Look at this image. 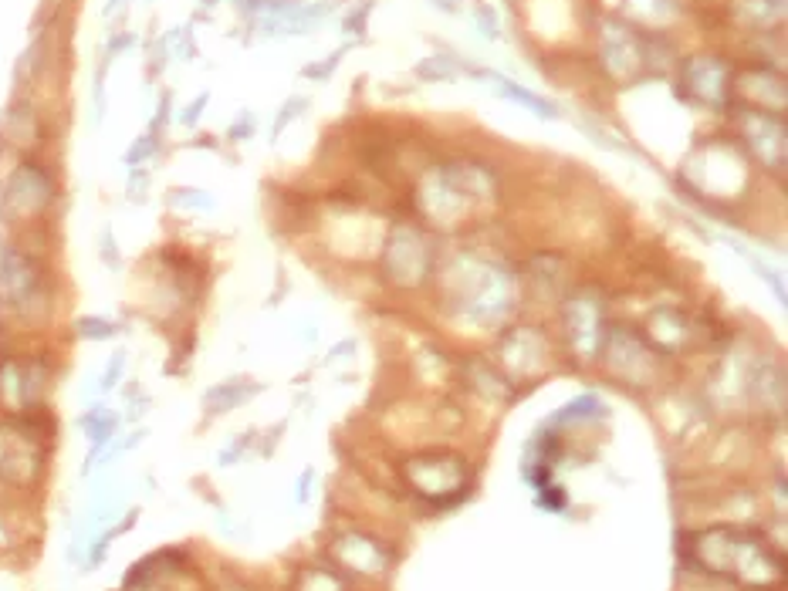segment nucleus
<instances>
[{
  "label": "nucleus",
  "instance_id": "f257e3e1",
  "mask_svg": "<svg viewBox=\"0 0 788 591\" xmlns=\"http://www.w3.org/2000/svg\"><path fill=\"white\" fill-rule=\"evenodd\" d=\"M440 277H444V304L450 308V315L474 321L481 328L504 321L518 301L515 274L491 257L460 250L447 261Z\"/></svg>",
  "mask_w": 788,
  "mask_h": 591
},
{
  "label": "nucleus",
  "instance_id": "f03ea898",
  "mask_svg": "<svg viewBox=\"0 0 788 591\" xmlns=\"http://www.w3.org/2000/svg\"><path fill=\"white\" fill-rule=\"evenodd\" d=\"M690 551L707 571L738 581L745 588H772L782 578V561L775 558L772 548L761 537L731 531V527L697 534L690 541Z\"/></svg>",
  "mask_w": 788,
  "mask_h": 591
},
{
  "label": "nucleus",
  "instance_id": "7ed1b4c3",
  "mask_svg": "<svg viewBox=\"0 0 788 591\" xmlns=\"http://www.w3.org/2000/svg\"><path fill=\"white\" fill-rule=\"evenodd\" d=\"M51 433L34 413L0 416V494H31L48 470Z\"/></svg>",
  "mask_w": 788,
  "mask_h": 591
},
{
  "label": "nucleus",
  "instance_id": "20e7f679",
  "mask_svg": "<svg viewBox=\"0 0 788 591\" xmlns=\"http://www.w3.org/2000/svg\"><path fill=\"white\" fill-rule=\"evenodd\" d=\"M48 308V271L31 250L0 240V315L31 321Z\"/></svg>",
  "mask_w": 788,
  "mask_h": 591
},
{
  "label": "nucleus",
  "instance_id": "39448f33",
  "mask_svg": "<svg viewBox=\"0 0 788 591\" xmlns=\"http://www.w3.org/2000/svg\"><path fill=\"white\" fill-rule=\"evenodd\" d=\"M494 196V179L481 166H440L420 186V207L430 220H460L474 203H488Z\"/></svg>",
  "mask_w": 788,
  "mask_h": 591
},
{
  "label": "nucleus",
  "instance_id": "423d86ee",
  "mask_svg": "<svg viewBox=\"0 0 788 591\" xmlns=\"http://www.w3.org/2000/svg\"><path fill=\"white\" fill-rule=\"evenodd\" d=\"M55 203V179L38 163H21L0 190V220L28 223Z\"/></svg>",
  "mask_w": 788,
  "mask_h": 591
},
{
  "label": "nucleus",
  "instance_id": "0eeeda50",
  "mask_svg": "<svg viewBox=\"0 0 788 591\" xmlns=\"http://www.w3.org/2000/svg\"><path fill=\"white\" fill-rule=\"evenodd\" d=\"M562 325L565 335H569L572 352L582 358V362H592L602 352V342H606V304L596 291H575L562 308Z\"/></svg>",
  "mask_w": 788,
  "mask_h": 591
},
{
  "label": "nucleus",
  "instance_id": "6e6552de",
  "mask_svg": "<svg viewBox=\"0 0 788 591\" xmlns=\"http://www.w3.org/2000/svg\"><path fill=\"white\" fill-rule=\"evenodd\" d=\"M602 352H606V365L619 375L623 382H640L646 385L653 379V348L640 331L626 328V325H613L606 331V342H602Z\"/></svg>",
  "mask_w": 788,
  "mask_h": 591
},
{
  "label": "nucleus",
  "instance_id": "1a4fd4ad",
  "mask_svg": "<svg viewBox=\"0 0 788 591\" xmlns=\"http://www.w3.org/2000/svg\"><path fill=\"white\" fill-rule=\"evenodd\" d=\"M430 244L423 234H416V227H400L389 234L386 244V277L400 288H413L420 284L430 271Z\"/></svg>",
  "mask_w": 788,
  "mask_h": 591
},
{
  "label": "nucleus",
  "instance_id": "9d476101",
  "mask_svg": "<svg viewBox=\"0 0 788 591\" xmlns=\"http://www.w3.org/2000/svg\"><path fill=\"white\" fill-rule=\"evenodd\" d=\"M552 345H548L545 331L535 325H515L501 335L498 358L515 379H531V375L545 372L552 362Z\"/></svg>",
  "mask_w": 788,
  "mask_h": 591
},
{
  "label": "nucleus",
  "instance_id": "9b49d317",
  "mask_svg": "<svg viewBox=\"0 0 788 591\" xmlns=\"http://www.w3.org/2000/svg\"><path fill=\"white\" fill-rule=\"evenodd\" d=\"M741 132H745V142L761 163L778 166V169L785 166V122L782 119H775V115L765 109H745L741 112Z\"/></svg>",
  "mask_w": 788,
  "mask_h": 591
},
{
  "label": "nucleus",
  "instance_id": "f8f14e48",
  "mask_svg": "<svg viewBox=\"0 0 788 591\" xmlns=\"http://www.w3.org/2000/svg\"><path fill=\"white\" fill-rule=\"evenodd\" d=\"M410 477H413L420 494H427L433 500H444L450 490H454V494L464 490L467 467L457 460V456H420V460L410 463Z\"/></svg>",
  "mask_w": 788,
  "mask_h": 591
},
{
  "label": "nucleus",
  "instance_id": "ddd939ff",
  "mask_svg": "<svg viewBox=\"0 0 788 591\" xmlns=\"http://www.w3.org/2000/svg\"><path fill=\"white\" fill-rule=\"evenodd\" d=\"M687 92L704 105H721L728 95V71L717 58H694L684 65Z\"/></svg>",
  "mask_w": 788,
  "mask_h": 591
},
{
  "label": "nucleus",
  "instance_id": "4468645a",
  "mask_svg": "<svg viewBox=\"0 0 788 591\" xmlns=\"http://www.w3.org/2000/svg\"><path fill=\"white\" fill-rule=\"evenodd\" d=\"M119 413L109 406H102V402H95V406H88L82 416H78V426H82V433L88 436V443H92V456H88L85 470L82 473H92V467L99 463L102 450H109V443L115 440V433H119Z\"/></svg>",
  "mask_w": 788,
  "mask_h": 591
},
{
  "label": "nucleus",
  "instance_id": "2eb2a0df",
  "mask_svg": "<svg viewBox=\"0 0 788 591\" xmlns=\"http://www.w3.org/2000/svg\"><path fill=\"white\" fill-rule=\"evenodd\" d=\"M254 392H261V385H254L251 379H244V375H234V379L217 382V385H210V389L203 392V409H207V416L230 413V409L244 406V402L251 399Z\"/></svg>",
  "mask_w": 788,
  "mask_h": 591
},
{
  "label": "nucleus",
  "instance_id": "dca6fc26",
  "mask_svg": "<svg viewBox=\"0 0 788 591\" xmlns=\"http://www.w3.org/2000/svg\"><path fill=\"white\" fill-rule=\"evenodd\" d=\"M528 277H531V284H535L538 298L552 301L569 288V264H565L559 254H538L535 261H531Z\"/></svg>",
  "mask_w": 788,
  "mask_h": 591
},
{
  "label": "nucleus",
  "instance_id": "f3484780",
  "mask_svg": "<svg viewBox=\"0 0 788 591\" xmlns=\"http://www.w3.org/2000/svg\"><path fill=\"white\" fill-rule=\"evenodd\" d=\"M646 335H650V345L657 348V352H677V348H684L687 335H690V321L680 315V311L663 308L650 318Z\"/></svg>",
  "mask_w": 788,
  "mask_h": 591
},
{
  "label": "nucleus",
  "instance_id": "a211bd4d",
  "mask_svg": "<svg viewBox=\"0 0 788 591\" xmlns=\"http://www.w3.org/2000/svg\"><path fill=\"white\" fill-rule=\"evenodd\" d=\"M494 85H498L508 98H515V102L528 105V109L535 112V115H542V119H555V115H559V109H555L552 102H545L542 95H535V92H528V88H521V85H515V82H508V78H494Z\"/></svg>",
  "mask_w": 788,
  "mask_h": 591
},
{
  "label": "nucleus",
  "instance_id": "6ab92c4d",
  "mask_svg": "<svg viewBox=\"0 0 788 591\" xmlns=\"http://www.w3.org/2000/svg\"><path fill=\"white\" fill-rule=\"evenodd\" d=\"M119 325H115L112 318H102V315H82L75 321V335L85 338V342H109V338L119 335Z\"/></svg>",
  "mask_w": 788,
  "mask_h": 591
},
{
  "label": "nucleus",
  "instance_id": "aec40b11",
  "mask_svg": "<svg viewBox=\"0 0 788 591\" xmlns=\"http://www.w3.org/2000/svg\"><path fill=\"white\" fill-rule=\"evenodd\" d=\"M24 544V531L17 524V514L7 504V497H0V554H11Z\"/></svg>",
  "mask_w": 788,
  "mask_h": 591
},
{
  "label": "nucleus",
  "instance_id": "412c9836",
  "mask_svg": "<svg viewBox=\"0 0 788 591\" xmlns=\"http://www.w3.org/2000/svg\"><path fill=\"white\" fill-rule=\"evenodd\" d=\"M602 413H606V409H602V402L596 396H579L575 402H569V406H565L555 419H575V416L582 419V416H602Z\"/></svg>",
  "mask_w": 788,
  "mask_h": 591
},
{
  "label": "nucleus",
  "instance_id": "4be33fe9",
  "mask_svg": "<svg viewBox=\"0 0 788 591\" xmlns=\"http://www.w3.org/2000/svg\"><path fill=\"white\" fill-rule=\"evenodd\" d=\"M416 71H420L423 78H437V82H450V78L457 75V68L450 65V61H444V55L420 61V65H416Z\"/></svg>",
  "mask_w": 788,
  "mask_h": 591
},
{
  "label": "nucleus",
  "instance_id": "5701e85b",
  "mask_svg": "<svg viewBox=\"0 0 788 591\" xmlns=\"http://www.w3.org/2000/svg\"><path fill=\"white\" fill-rule=\"evenodd\" d=\"M122 369H126V352H122V348H119V352H112L109 365H105L99 389H102V392H112L115 385H119V379H122Z\"/></svg>",
  "mask_w": 788,
  "mask_h": 591
},
{
  "label": "nucleus",
  "instance_id": "b1692460",
  "mask_svg": "<svg viewBox=\"0 0 788 591\" xmlns=\"http://www.w3.org/2000/svg\"><path fill=\"white\" fill-rule=\"evenodd\" d=\"M170 203H176V207H193V210H210V207H214V200H210L207 193H200V190H176V193H170Z\"/></svg>",
  "mask_w": 788,
  "mask_h": 591
},
{
  "label": "nucleus",
  "instance_id": "393cba45",
  "mask_svg": "<svg viewBox=\"0 0 788 591\" xmlns=\"http://www.w3.org/2000/svg\"><path fill=\"white\" fill-rule=\"evenodd\" d=\"M153 152H156V136H143V139H139V142H136V146H132V149H129L126 163H129L132 169H136L139 163H143V159H149V156H153Z\"/></svg>",
  "mask_w": 788,
  "mask_h": 591
},
{
  "label": "nucleus",
  "instance_id": "a878e982",
  "mask_svg": "<svg viewBox=\"0 0 788 591\" xmlns=\"http://www.w3.org/2000/svg\"><path fill=\"white\" fill-rule=\"evenodd\" d=\"M99 254H102V261L112 267V271H119V267H122V254H119V247H115V237H112V230H105V234H102Z\"/></svg>",
  "mask_w": 788,
  "mask_h": 591
},
{
  "label": "nucleus",
  "instance_id": "bb28decb",
  "mask_svg": "<svg viewBox=\"0 0 788 591\" xmlns=\"http://www.w3.org/2000/svg\"><path fill=\"white\" fill-rule=\"evenodd\" d=\"M301 109H305V98H291V102L285 105V112L278 115V122H274V136H281V129H285V125L295 119Z\"/></svg>",
  "mask_w": 788,
  "mask_h": 591
},
{
  "label": "nucleus",
  "instance_id": "cd10ccee",
  "mask_svg": "<svg viewBox=\"0 0 788 591\" xmlns=\"http://www.w3.org/2000/svg\"><path fill=\"white\" fill-rule=\"evenodd\" d=\"M542 490H545V494L538 497V504H542V507H552V510H562V507H565V494H562L559 487H555V490L542 487Z\"/></svg>",
  "mask_w": 788,
  "mask_h": 591
},
{
  "label": "nucleus",
  "instance_id": "c85d7f7f",
  "mask_svg": "<svg viewBox=\"0 0 788 591\" xmlns=\"http://www.w3.org/2000/svg\"><path fill=\"white\" fill-rule=\"evenodd\" d=\"M203 105H207V95H200V98H197V102H193V105H190V109H187V112H183V122H187V125H193V122H197V119H200V112H203Z\"/></svg>",
  "mask_w": 788,
  "mask_h": 591
},
{
  "label": "nucleus",
  "instance_id": "c756f323",
  "mask_svg": "<svg viewBox=\"0 0 788 591\" xmlns=\"http://www.w3.org/2000/svg\"><path fill=\"white\" fill-rule=\"evenodd\" d=\"M247 129H251V119H247V115H244V119L237 122L234 129H230V136H234V139H247Z\"/></svg>",
  "mask_w": 788,
  "mask_h": 591
},
{
  "label": "nucleus",
  "instance_id": "7c9ffc66",
  "mask_svg": "<svg viewBox=\"0 0 788 591\" xmlns=\"http://www.w3.org/2000/svg\"><path fill=\"white\" fill-rule=\"evenodd\" d=\"M308 483H312V470H308V473H301V490H298V500H305V497H308Z\"/></svg>",
  "mask_w": 788,
  "mask_h": 591
}]
</instances>
